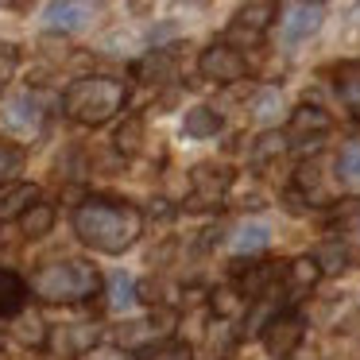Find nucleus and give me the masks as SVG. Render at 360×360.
I'll return each mask as SVG.
<instances>
[{
    "label": "nucleus",
    "instance_id": "f257e3e1",
    "mask_svg": "<svg viewBox=\"0 0 360 360\" xmlns=\"http://www.w3.org/2000/svg\"><path fill=\"white\" fill-rule=\"evenodd\" d=\"M143 217L136 205L117 202V198H86L74 210V233L82 244H89L94 252L105 256H120L140 240Z\"/></svg>",
    "mask_w": 360,
    "mask_h": 360
},
{
    "label": "nucleus",
    "instance_id": "f03ea898",
    "mask_svg": "<svg viewBox=\"0 0 360 360\" xmlns=\"http://www.w3.org/2000/svg\"><path fill=\"white\" fill-rule=\"evenodd\" d=\"M128 101V86L120 78H105V74H94V78H78L70 89L63 94V109L70 120L86 128H101L124 109Z\"/></svg>",
    "mask_w": 360,
    "mask_h": 360
},
{
    "label": "nucleus",
    "instance_id": "7ed1b4c3",
    "mask_svg": "<svg viewBox=\"0 0 360 360\" xmlns=\"http://www.w3.org/2000/svg\"><path fill=\"white\" fill-rule=\"evenodd\" d=\"M32 290L43 302H86L101 290V275L86 259H55L32 275Z\"/></svg>",
    "mask_w": 360,
    "mask_h": 360
},
{
    "label": "nucleus",
    "instance_id": "20e7f679",
    "mask_svg": "<svg viewBox=\"0 0 360 360\" xmlns=\"http://www.w3.org/2000/svg\"><path fill=\"white\" fill-rule=\"evenodd\" d=\"M198 70H202L205 82H217V86H229V82H240L248 74V58L240 55L229 43H213V47L202 51L198 58Z\"/></svg>",
    "mask_w": 360,
    "mask_h": 360
},
{
    "label": "nucleus",
    "instance_id": "39448f33",
    "mask_svg": "<svg viewBox=\"0 0 360 360\" xmlns=\"http://www.w3.org/2000/svg\"><path fill=\"white\" fill-rule=\"evenodd\" d=\"M43 105L39 97L24 94V97H12L4 109H0V128L8 136H20V140H35V136L43 132Z\"/></svg>",
    "mask_w": 360,
    "mask_h": 360
},
{
    "label": "nucleus",
    "instance_id": "423d86ee",
    "mask_svg": "<svg viewBox=\"0 0 360 360\" xmlns=\"http://www.w3.org/2000/svg\"><path fill=\"white\" fill-rule=\"evenodd\" d=\"M298 341H302V318L298 314H275L271 326L264 329V345L271 356L287 360L290 352L298 349Z\"/></svg>",
    "mask_w": 360,
    "mask_h": 360
},
{
    "label": "nucleus",
    "instance_id": "0eeeda50",
    "mask_svg": "<svg viewBox=\"0 0 360 360\" xmlns=\"http://www.w3.org/2000/svg\"><path fill=\"white\" fill-rule=\"evenodd\" d=\"M229 182H233L229 167H213V163L194 167V174H190V186H194V205H198V210H202V205H217L221 198H225Z\"/></svg>",
    "mask_w": 360,
    "mask_h": 360
},
{
    "label": "nucleus",
    "instance_id": "6e6552de",
    "mask_svg": "<svg viewBox=\"0 0 360 360\" xmlns=\"http://www.w3.org/2000/svg\"><path fill=\"white\" fill-rule=\"evenodd\" d=\"M321 16H326L321 4H287V8H283V35H287V43L310 39L321 27Z\"/></svg>",
    "mask_w": 360,
    "mask_h": 360
},
{
    "label": "nucleus",
    "instance_id": "1a4fd4ad",
    "mask_svg": "<svg viewBox=\"0 0 360 360\" xmlns=\"http://www.w3.org/2000/svg\"><path fill=\"white\" fill-rule=\"evenodd\" d=\"M39 205V190L32 182H12V186L0 190V225L4 221H24L27 210Z\"/></svg>",
    "mask_w": 360,
    "mask_h": 360
},
{
    "label": "nucleus",
    "instance_id": "9d476101",
    "mask_svg": "<svg viewBox=\"0 0 360 360\" xmlns=\"http://www.w3.org/2000/svg\"><path fill=\"white\" fill-rule=\"evenodd\" d=\"M94 345H97V326H63V329H55L51 349H55L58 356L74 360V356H86Z\"/></svg>",
    "mask_w": 360,
    "mask_h": 360
},
{
    "label": "nucleus",
    "instance_id": "9b49d317",
    "mask_svg": "<svg viewBox=\"0 0 360 360\" xmlns=\"http://www.w3.org/2000/svg\"><path fill=\"white\" fill-rule=\"evenodd\" d=\"M89 4H70V0H63V4H47L43 8V16H47V27H55V32H78L82 24L89 20Z\"/></svg>",
    "mask_w": 360,
    "mask_h": 360
},
{
    "label": "nucleus",
    "instance_id": "f8f14e48",
    "mask_svg": "<svg viewBox=\"0 0 360 360\" xmlns=\"http://www.w3.org/2000/svg\"><path fill=\"white\" fill-rule=\"evenodd\" d=\"M24 298H27V283L20 279L16 271L0 267V318L20 314V310H24Z\"/></svg>",
    "mask_w": 360,
    "mask_h": 360
},
{
    "label": "nucleus",
    "instance_id": "ddd939ff",
    "mask_svg": "<svg viewBox=\"0 0 360 360\" xmlns=\"http://www.w3.org/2000/svg\"><path fill=\"white\" fill-rule=\"evenodd\" d=\"M182 132L194 136V140H210V136L221 132V112H213L210 105H194L182 120Z\"/></svg>",
    "mask_w": 360,
    "mask_h": 360
},
{
    "label": "nucleus",
    "instance_id": "4468645a",
    "mask_svg": "<svg viewBox=\"0 0 360 360\" xmlns=\"http://www.w3.org/2000/svg\"><path fill=\"white\" fill-rule=\"evenodd\" d=\"M267 244H271V229H267L264 221H244V225L236 229V236H233V252H240V256L264 252Z\"/></svg>",
    "mask_w": 360,
    "mask_h": 360
},
{
    "label": "nucleus",
    "instance_id": "2eb2a0df",
    "mask_svg": "<svg viewBox=\"0 0 360 360\" xmlns=\"http://www.w3.org/2000/svg\"><path fill=\"white\" fill-rule=\"evenodd\" d=\"M337 94H341L345 109L360 120V63H345L337 70Z\"/></svg>",
    "mask_w": 360,
    "mask_h": 360
},
{
    "label": "nucleus",
    "instance_id": "dca6fc26",
    "mask_svg": "<svg viewBox=\"0 0 360 360\" xmlns=\"http://www.w3.org/2000/svg\"><path fill=\"white\" fill-rule=\"evenodd\" d=\"M321 132H329V117L321 109L298 105V109L290 112V136H321Z\"/></svg>",
    "mask_w": 360,
    "mask_h": 360
},
{
    "label": "nucleus",
    "instance_id": "f3484780",
    "mask_svg": "<svg viewBox=\"0 0 360 360\" xmlns=\"http://www.w3.org/2000/svg\"><path fill=\"white\" fill-rule=\"evenodd\" d=\"M132 306H136V283H132V275L117 271L109 279V310L124 314V310H132Z\"/></svg>",
    "mask_w": 360,
    "mask_h": 360
},
{
    "label": "nucleus",
    "instance_id": "a211bd4d",
    "mask_svg": "<svg viewBox=\"0 0 360 360\" xmlns=\"http://www.w3.org/2000/svg\"><path fill=\"white\" fill-rule=\"evenodd\" d=\"M275 16H279V8H275V4H267V0H259V4H244V8L236 12V24L252 27V32H264Z\"/></svg>",
    "mask_w": 360,
    "mask_h": 360
},
{
    "label": "nucleus",
    "instance_id": "6ab92c4d",
    "mask_svg": "<svg viewBox=\"0 0 360 360\" xmlns=\"http://www.w3.org/2000/svg\"><path fill=\"white\" fill-rule=\"evenodd\" d=\"M20 229H24V236H47L51 229H55V205H35V210L24 213V221H20Z\"/></svg>",
    "mask_w": 360,
    "mask_h": 360
},
{
    "label": "nucleus",
    "instance_id": "aec40b11",
    "mask_svg": "<svg viewBox=\"0 0 360 360\" xmlns=\"http://www.w3.org/2000/svg\"><path fill=\"white\" fill-rule=\"evenodd\" d=\"M136 360H190V345L182 341H155L148 349H140Z\"/></svg>",
    "mask_w": 360,
    "mask_h": 360
},
{
    "label": "nucleus",
    "instance_id": "412c9836",
    "mask_svg": "<svg viewBox=\"0 0 360 360\" xmlns=\"http://www.w3.org/2000/svg\"><path fill=\"white\" fill-rule=\"evenodd\" d=\"M318 267H321V271H329V275L345 271V267H349V248L337 244V240H329L326 248L318 252Z\"/></svg>",
    "mask_w": 360,
    "mask_h": 360
},
{
    "label": "nucleus",
    "instance_id": "4be33fe9",
    "mask_svg": "<svg viewBox=\"0 0 360 360\" xmlns=\"http://www.w3.org/2000/svg\"><path fill=\"white\" fill-rule=\"evenodd\" d=\"M287 275H290V283L295 287H314V283L321 279V267H318V259H310V256H302V259H295V264L287 267Z\"/></svg>",
    "mask_w": 360,
    "mask_h": 360
},
{
    "label": "nucleus",
    "instance_id": "5701e85b",
    "mask_svg": "<svg viewBox=\"0 0 360 360\" xmlns=\"http://www.w3.org/2000/svg\"><path fill=\"white\" fill-rule=\"evenodd\" d=\"M337 174H341L349 186H360V143H349L337 159Z\"/></svg>",
    "mask_w": 360,
    "mask_h": 360
},
{
    "label": "nucleus",
    "instance_id": "b1692460",
    "mask_svg": "<svg viewBox=\"0 0 360 360\" xmlns=\"http://www.w3.org/2000/svg\"><path fill=\"white\" fill-rule=\"evenodd\" d=\"M16 333H20V341H27V345H47V329H43L39 314H20Z\"/></svg>",
    "mask_w": 360,
    "mask_h": 360
},
{
    "label": "nucleus",
    "instance_id": "393cba45",
    "mask_svg": "<svg viewBox=\"0 0 360 360\" xmlns=\"http://www.w3.org/2000/svg\"><path fill=\"white\" fill-rule=\"evenodd\" d=\"M283 109V97L275 94V89H259L256 97H252V112H256V120H275Z\"/></svg>",
    "mask_w": 360,
    "mask_h": 360
},
{
    "label": "nucleus",
    "instance_id": "a878e982",
    "mask_svg": "<svg viewBox=\"0 0 360 360\" xmlns=\"http://www.w3.org/2000/svg\"><path fill=\"white\" fill-rule=\"evenodd\" d=\"M24 171V148L16 143H0V182H8L12 174Z\"/></svg>",
    "mask_w": 360,
    "mask_h": 360
},
{
    "label": "nucleus",
    "instance_id": "bb28decb",
    "mask_svg": "<svg viewBox=\"0 0 360 360\" xmlns=\"http://www.w3.org/2000/svg\"><path fill=\"white\" fill-rule=\"evenodd\" d=\"M283 148H287V136H279V132H264V136L256 140V148H252V159H256V163H264V159L283 155Z\"/></svg>",
    "mask_w": 360,
    "mask_h": 360
},
{
    "label": "nucleus",
    "instance_id": "cd10ccee",
    "mask_svg": "<svg viewBox=\"0 0 360 360\" xmlns=\"http://www.w3.org/2000/svg\"><path fill=\"white\" fill-rule=\"evenodd\" d=\"M16 63H20V51L12 47V43H0V89L12 82V74H16Z\"/></svg>",
    "mask_w": 360,
    "mask_h": 360
},
{
    "label": "nucleus",
    "instance_id": "c85d7f7f",
    "mask_svg": "<svg viewBox=\"0 0 360 360\" xmlns=\"http://www.w3.org/2000/svg\"><path fill=\"white\" fill-rule=\"evenodd\" d=\"M213 310H217V314H233L236 310V290H229V287L213 290Z\"/></svg>",
    "mask_w": 360,
    "mask_h": 360
},
{
    "label": "nucleus",
    "instance_id": "c756f323",
    "mask_svg": "<svg viewBox=\"0 0 360 360\" xmlns=\"http://www.w3.org/2000/svg\"><path fill=\"white\" fill-rule=\"evenodd\" d=\"M345 221H349V225H360V202H352V210H345Z\"/></svg>",
    "mask_w": 360,
    "mask_h": 360
}]
</instances>
